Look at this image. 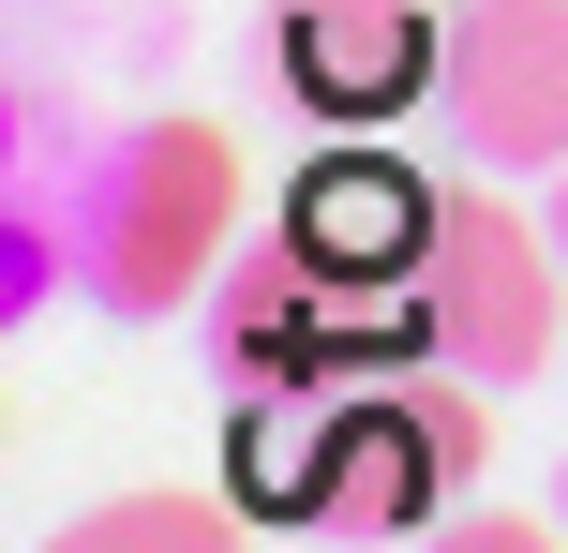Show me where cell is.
Returning <instances> with one entry per match:
<instances>
[{
	"instance_id": "cell-7",
	"label": "cell",
	"mask_w": 568,
	"mask_h": 553,
	"mask_svg": "<svg viewBox=\"0 0 568 553\" xmlns=\"http://www.w3.org/2000/svg\"><path fill=\"white\" fill-rule=\"evenodd\" d=\"M419 16H374V0H344V16H314V45H300V75L329 90V105H374V90H404L419 75V45H404Z\"/></svg>"
},
{
	"instance_id": "cell-6",
	"label": "cell",
	"mask_w": 568,
	"mask_h": 553,
	"mask_svg": "<svg viewBox=\"0 0 568 553\" xmlns=\"http://www.w3.org/2000/svg\"><path fill=\"white\" fill-rule=\"evenodd\" d=\"M45 553H240V509L225 494H105V509H75Z\"/></svg>"
},
{
	"instance_id": "cell-10",
	"label": "cell",
	"mask_w": 568,
	"mask_h": 553,
	"mask_svg": "<svg viewBox=\"0 0 568 553\" xmlns=\"http://www.w3.org/2000/svg\"><path fill=\"white\" fill-rule=\"evenodd\" d=\"M554 524H568V479H554Z\"/></svg>"
},
{
	"instance_id": "cell-8",
	"label": "cell",
	"mask_w": 568,
	"mask_h": 553,
	"mask_svg": "<svg viewBox=\"0 0 568 553\" xmlns=\"http://www.w3.org/2000/svg\"><path fill=\"white\" fill-rule=\"evenodd\" d=\"M434 553H568V524H524V509H464Z\"/></svg>"
},
{
	"instance_id": "cell-3",
	"label": "cell",
	"mask_w": 568,
	"mask_h": 553,
	"mask_svg": "<svg viewBox=\"0 0 568 553\" xmlns=\"http://www.w3.org/2000/svg\"><path fill=\"white\" fill-rule=\"evenodd\" d=\"M434 105L464 165L539 180L568 165V0H449L434 16Z\"/></svg>"
},
{
	"instance_id": "cell-4",
	"label": "cell",
	"mask_w": 568,
	"mask_h": 553,
	"mask_svg": "<svg viewBox=\"0 0 568 553\" xmlns=\"http://www.w3.org/2000/svg\"><path fill=\"white\" fill-rule=\"evenodd\" d=\"M464 479H479V419L464 404H359L329 434V479H314V494H329L344 524H419Z\"/></svg>"
},
{
	"instance_id": "cell-9",
	"label": "cell",
	"mask_w": 568,
	"mask_h": 553,
	"mask_svg": "<svg viewBox=\"0 0 568 553\" xmlns=\"http://www.w3.org/2000/svg\"><path fill=\"white\" fill-rule=\"evenodd\" d=\"M554 255H568V165H554Z\"/></svg>"
},
{
	"instance_id": "cell-5",
	"label": "cell",
	"mask_w": 568,
	"mask_h": 553,
	"mask_svg": "<svg viewBox=\"0 0 568 553\" xmlns=\"http://www.w3.org/2000/svg\"><path fill=\"white\" fill-rule=\"evenodd\" d=\"M419 225H434V195L404 165H329L284 195V255H314L329 285L344 269H419Z\"/></svg>"
},
{
	"instance_id": "cell-2",
	"label": "cell",
	"mask_w": 568,
	"mask_h": 553,
	"mask_svg": "<svg viewBox=\"0 0 568 553\" xmlns=\"http://www.w3.org/2000/svg\"><path fill=\"white\" fill-rule=\"evenodd\" d=\"M404 315L464 375H539V359H568V255L494 180H449L419 225V269H404Z\"/></svg>"
},
{
	"instance_id": "cell-1",
	"label": "cell",
	"mask_w": 568,
	"mask_h": 553,
	"mask_svg": "<svg viewBox=\"0 0 568 553\" xmlns=\"http://www.w3.org/2000/svg\"><path fill=\"white\" fill-rule=\"evenodd\" d=\"M225 225H240V150L225 120H135V135L90 165L75 209V285L120 329H165L180 299L225 285Z\"/></svg>"
}]
</instances>
